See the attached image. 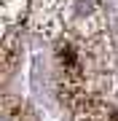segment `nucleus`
Segmentation results:
<instances>
[{"label": "nucleus", "instance_id": "f257e3e1", "mask_svg": "<svg viewBox=\"0 0 118 121\" xmlns=\"http://www.w3.org/2000/svg\"><path fill=\"white\" fill-rule=\"evenodd\" d=\"M73 121H118V108L107 97H89L73 110Z\"/></svg>", "mask_w": 118, "mask_h": 121}, {"label": "nucleus", "instance_id": "f03ea898", "mask_svg": "<svg viewBox=\"0 0 118 121\" xmlns=\"http://www.w3.org/2000/svg\"><path fill=\"white\" fill-rule=\"evenodd\" d=\"M19 56H22V32H19V27H8V30H3V51H0L3 75L5 78H8L11 70L16 67Z\"/></svg>", "mask_w": 118, "mask_h": 121}, {"label": "nucleus", "instance_id": "7ed1b4c3", "mask_svg": "<svg viewBox=\"0 0 118 121\" xmlns=\"http://www.w3.org/2000/svg\"><path fill=\"white\" fill-rule=\"evenodd\" d=\"M27 11V0H3V30L16 27Z\"/></svg>", "mask_w": 118, "mask_h": 121}]
</instances>
